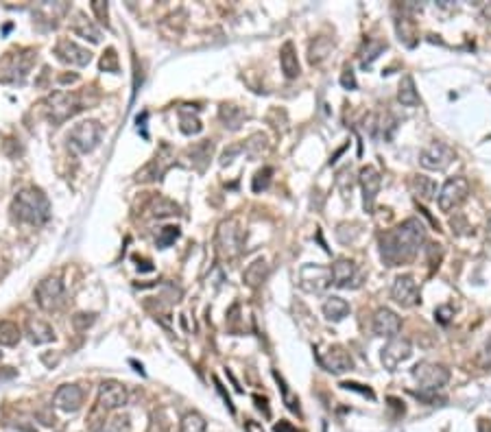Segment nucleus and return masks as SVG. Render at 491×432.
<instances>
[{
	"label": "nucleus",
	"mask_w": 491,
	"mask_h": 432,
	"mask_svg": "<svg viewBox=\"0 0 491 432\" xmlns=\"http://www.w3.org/2000/svg\"><path fill=\"white\" fill-rule=\"evenodd\" d=\"M426 240V227L417 219H406L380 236V258L387 267L411 262Z\"/></svg>",
	"instance_id": "1"
},
{
	"label": "nucleus",
	"mask_w": 491,
	"mask_h": 432,
	"mask_svg": "<svg viewBox=\"0 0 491 432\" xmlns=\"http://www.w3.org/2000/svg\"><path fill=\"white\" fill-rule=\"evenodd\" d=\"M11 212L29 225H44L51 219V201L40 188H22L14 197Z\"/></svg>",
	"instance_id": "2"
},
{
	"label": "nucleus",
	"mask_w": 491,
	"mask_h": 432,
	"mask_svg": "<svg viewBox=\"0 0 491 432\" xmlns=\"http://www.w3.org/2000/svg\"><path fill=\"white\" fill-rule=\"evenodd\" d=\"M245 249V230L236 219H227L217 230V251L223 260H234Z\"/></svg>",
	"instance_id": "3"
},
{
	"label": "nucleus",
	"mask_w": 491,
	"mask_h": 432,
	"mask_svg": "<svg viewBox=\"0 0 491 432\" xmlns=\"http://www.w3.org/2000/svg\"><path fill=\"white\" fill-rule=\"evenodd\" d=\"M33 62H35L33 51L7 53L3 59H0V83H11V86L25 83Z\"/></svg>",
	"instance_id": "4"
},
{
	"label": "nucleus",
	"mask_w": 491,
	"mask_h": 432,
	"mask_svg": "<svg viewBox=\"0 0 491 432\" xmlns=\"http://www.w3.org/2000/svg\"><path fill=\"white\" fill-rule=\"evenodd\" d=\"M103 138V125L97 120H83L68 136V147L77 153H92L101 144Z\"/></svg>",
	"instance_id": "5"
},
{
	"label": "nucleus",
	"mask_w": 491,
	"mask_h": 432,
	"mask_svg": "<svg viewBox=\"0 0 491 432\" xmlns=\"http://www.w3.org/2000/svg\"><path fill=\"white\" fill-rule=\"evenodd\" d=\"M81 99L75 92H55L46 99V114L53 125H62L68 118H73L77 112H81Z\"/></svg>",
	"instance_id": "6"
},
{
	"label": "nucleus",
	"mask_w": 491,
	"mask_h": 432,
	"mask_svg": "<svg viewBox=\"0 0 491 432\" xmlns=\"http://www.w3.org/2000/svg\"><path fill=\"white\" fill-rule=\"evenodd\" d=\"M411 374H413L415 382L419 384V389L426 391V393L441 391L448 384V380H450V371L446 367L437 365V363H428V360H424V363H417L413 367Z\"/></svg>",
	"instance_id": "7"
},
{
	"label": "nucleus",
	"mask_w": 491,
	"mask_h": 432,
	"mask_svg": "<svg viewBox=\"0 0 491 432\" xmlns=\"http://www.w3.org/2000/svg\"><path fill=\"white\" fill-rule=\"evenodd\" d=\"M467 197H470V182H467V177H463V175L452 177L439 190V197H437L439 210L441 212L457 210L459 206H463Z\"/></svg>",
	"instance_id": "8"
},
{
	"label": "nucleus",
	"mask_w": 491,
	"mask_h": 432,
	"mask_svg": "<svg viewBox=\"0 0 491 432\" xmlns=\"http://www.w3.org/2000/svg\"><path fill=\"white\" fill-rule=\"evenodd\" d=\"M297 284L304 293L319 295L332 284L330 269L321 267V264H302L297 273Z\"/></svg>",
	"instance_id": "9"
},
{
	"label": "nucleus",
	"mask_w": 491,
	"mask_h": 432,
	"mask_svg": "<svg viewBox=\"0 0 491 432\" xmlns=\"http://www.w3.org/2000/svg\"><path fill=\"white\" fill-rule=\"evenodd\" d=\"M454 158H457V153H454L450 144L435 140L419 153V164H422L426 171H446V168L454 162Z\"/></svg>",
	"instance_id": "10"
},
{
	"label": "nucleus",
	"mask_w": 491,
	"mask_h": 432,
	"mask_svg": "<svg viewBox=\"0 0 491 432\" xmlns=\"http://www.w3.org/2000/svg\"><path fill=\"white\" fill-rule=\"evenodd\" d=\"M411 356H413V345H411L409 339H404V336L389 339V343L382 347V352H380V360H382V365H385L387 371H395Z\"/></svg>",
	"instance_id": "11"
},
{
	"label": "nucleus",
	"mask_w": 491,
	"mask_h": 432,
	"mask_svg": "<svg viewBox=\"0 0 491 432\" xmlns=\"http://www.w3.org/2000/svg\"><path fill=\"white\" fill-rule=\"evenodd\" d=\"M35 302L46 312L57 310L64 304V284L59 278H46L35 288Z\"/></svg>",
	"instance_id": "12"
},
{
	"label": "nucleus",
	"mask_w": 491,
	"mask_h": 432,
	"mask_svg": "<svg viewBox=\"0 0 491 432\" xmlns=\"http://www.w3.org/2000/svg\"><path fill=\"white\" fill-rule=\"evenodd\" d=\"M358 184L363 188V208L367 214H371L376 208L378 192L382 188V175L376 166H365L361 168V173H358Z\"/></svg>",
	"instance_id": "13"
},
{
	"label": "nucleus",
	"mask_w": 491,
	"mask_h": 432,
	"mask_svg": "<svg viewBox=\"0 0 491 432\" xmlns=\"http://www.w3.org/2000/svg\"><path fill=\"white\" fill-rule=\"evenodd\" d=\"M391 297L393 302L402 308H413L419 304V284L411 273L398 275L391 286Z\"/></svg>",
	"instance_id": "14"
},
{
	"label": "nucleus",
	"mask_w": 491,
	"mask_h": 432,
	"mask_svg": "<svg viewBox=\"0 0 491 432\" xmlns=\"http://www.w3.org/2000/svg\"><path fill=\"white\" fill-rule=\"evenodd\" d=\"M319 365L326 369L328 374L341 376L345 371L354 369V360L343 345H332V347H328V352H323L319 356Z\"/></svg>",
	"instance_id": "15"
},
{
	"label": "nucleus",
	"mask_w": 491,
	"mask_h": 432,
	"mask_svg": "<svg viewBox=\"0 0 491 432\" xmlns=\"http://www.w3.org/2000/svg\"><path fill=\"white\" fill-rule=\"evenodd\" d=\"M127 387L118 380H103L99 387V406L103 411H114L127 404Z\"/></svg>",
	"instance_id": "16"
},
{
	"label": "nucleus",
	"mask_w": 491,
	"mask_h": 432,
	"mask_svg": "<svg viewBox=\"0 0 491 432\" xmlns=\"http://www.w3.org/2000/svg\"><path fill=\"white\" fill-rule=\"evenodd\" d=\"M330 278L332 284L339 288H358L361 286V273H358L356 264L347 258H339L337 262L332 264L330 269Z\"/></svg>",
	"instance_id": "17"
},
{
	"label": "nucleus",
	"mask_w": 491,
	"mask_h": 432,
	"mask_svg": "<svg viewBox=\"0 0 491 432\" xmlns=\"http://www.w3.org/2000/svg\"><path fill=\"white\" fill-rule=\"evenodd\" d=\"M371 328H374L376 336H382V339H395L402 330V319L395 315L391 308H378L374 321H371Z\"/></svg>",
	"instance_id": "18"
},
{
	"label": "nucleus",
	"mask_w": 491,
	"mask_h": 432,
	"mask_svg": "<svg viewBox=\"0 0 491 432\" xmlns=\"http://www.w3.org/2000/svg\"><path fill=\"white\" fill-rule=\"evenodd\" d=\"M83 404V391L77 384H64L53 395V406L64 413H77Z\"/></svg>",
	"instance_id": "19"
},
{
	"label": "nucleus",
	"mask_w": 491,
	"mask_h": 432,
	"mask_svg": "<svg viewBox=\"0 0 491 432\" xmlns=\"http://www.w3.org/2000/svg\"><path fill=\"white\" fill-rule=\"evenodd\" d=\"M55 55L62 59L64 64H70V66H88L90 59H92V53L88 48H83L75 42L70 40H62L57 46H55Z\"/></svg>",
	"instance_id": "20"
},
{
	"label": "nucleus",
	"mask_w": 491,
	"mask_h": 432,
	"mask_svg": "<svg viewBox=\"0 0 491 432\" xmlns=\"http://www.w3.org/2000/svg\"><path fill=\"white\" fill-rule=\"evenodd\" d=\"M166 149L169 147H162V153H158L145 168H142V171H138V177H136L138 182H158V179H162V175L169 171V166L173 164L171 155H166L164 158Z\"/></svg>",
	"instance_id": "21"
},
{
	"label": "nucleus",
	"mask_w": 491,
	"mask_h": 432,
	"mask_svg": "<svg viewBox=\"0 0 491 432\" xmlns=\"http://www.w3.org/2000/svg\"><path fill=\"white\" fill-rule=\"evenodd\" d=\"M280 66L286 79H297L302 68H299V59H297V48L293 42H284L280 48Z\"/></svg>",
	"instance_id": "22"
},
{
	"label": "nucleus",
	"mask_w": 491,
	"mask_h": 432,
	"mask_svg": "<svg viewBox=\"0 0 491 432\" xmlns=\"http://www.w3.org/2000/svg\"><path fill=\"white\" fill-rule=\"evenodd\" d=\"M70 29H73V33H77L79 38H86L94 44H99L101 42V31L99 27L94 24L92 20H88L86 14H81V11H77L75 14V20L70 22Z\"/></svg>",
	"instance_id": "23"
},
{
	"label": "nucleus",
	"mask_w": 491,
	"mask_h": 432,
	"mask_svg": "<svg viewBox=\"0 0 491 432\" xmlns=\"http://www.w3.org/2000/svg\"><path fill=\"white\" fill-rule=\"evenodd\" d=\"M267 278H269V264H267L265 258L254 260V262H251L249 267L245 269V273H243V282H245L249 288H260L262 284L267 282Z\"/></svg>",
	"instance_id": "24"
},
{
	"label": "nucleus",
	"mask_w": 491,
	"mask_h": 432,
	"mask_svg": "<svg viewBox=\"0 0 491 432\" xmlns=\"http://www.w3.org/2000/svg\"><path fill=\"white\" fill-rule=\"evenodd\" d=\"M321 310H323V317H326L328 321L339 323V321H343L347 315H350V304H347L343 297L332 295V297L326 299V302H323Z\"/></svg>",
	"instance_id": "25"
},
{
	"label": "nucleus",
	"mask_w": 491,
	"mask_h": 432,
	"mask_svg": "<svg viewBox=\"0 0 491 432\" xmlns=\"http://www.w3.org/2000/svg\"><path fill=\"white\" fill-rule=\"evenodd\" d=\"M219 118H221V123L230 131H238V129H241V125L245 123L247 112L243 110V107L234 105V103H223L221 110H219Z\"/></svg>",
	"instance_id": "26"
},
{
	"label": "nucleus",
	"mask_w": 491,
	"mask_h": 432,
	"mask_svg": "<svg viewBox=\"0 0 491 432\" xmlns=\"http://www.w3.org/2000/svg\"><path fill=\"white\" fill-rule=\"evenodd\" d=\"M411 192L422 201H433L437 197V184L426 175H413L409 182Z\"/></svg>",
	"instance_id": "27"
},
{
	"label": "nucleus",
	"mask_w": 491,
	"mask_h": 432,
	"mask_svg": "<svg viewBox=\"0 0 491 432\" xmlns=\"http://www.w3.org/2000/svg\"><path fill=\"white\" fill-rule=\"evenodd\" d=\"M398 101L404 105V107H417L422 105V99H419V92H417V86H415V79L411 75H404L400 86H398Z\"/></svg>",
	"instance_id": "28"
},
{
	"label": "nucleus",
	"mask_w": 491,
	"mask_h": 432,
	"mask_svg": "<svg viewBox=\"0 0 491 432\" xmlns=\"http://www.w3.org/2000/svg\"><path fill=\"white\" fill-rule=\"evenodd\" d=\"M271 149V142L265 134H254L249 136L247 142H243V153L249 160H260L262 155H267Z\"/></svg>",
	"instance_id": "29"
},
{
	"label": "nucleus",
	"mask_w": 491,
	"mask_h": 432,
	"mask_svg": "<svg viewBox=\"0 0 491 432\" xmlns=\"http://www.w3.org/2000/svg\"><path fill=\"white\" fill-rule=\"evenodd\" d=\"M27 334H29L31 343H35V345L51 343V341L55 339L53 328L49 326V323L40 321V319H29V323H27Z\"/></svg>",
	"instance_id": "30"
},
{
	"label": "nucleus",
	"mask_w": 491,
	"mask_h": 432,
	"mask_svg": "<svg viewBox=\"0 0 491 432\" xmlns=\"http://www.w3.org/2000/svg\"><path fill=\"white\" fill-rule=\"evenodd\" d=\"M332 48H334V42L330 38H315V42H310V48H308L310 64H313V66L323 64L330 57Z\"/></svg>",
	"instance_id": "31"
},
{
	"label": "nucleus",
	"mask_w": 491,
	"mask_h": 432,
	"mask_svg": "<svg viewBox=\"0 0 491 432\" xmlns=\"http://www.w3.org/2000/svg\"><path fill=\"white\" fill-rule=\"evenodd\" d=\"M387 51V42H380V40H369L363 48V53H361V66L365 70H369L371 66H374L376 59Z\"/></svg>",
	"instance_id": "32"
},
{
	"label": "nucleus",
	"mask_w": 491,
	"mask_h": 432,
	"mask_svg": "<svg viewBox=\"0 0 491 432\" xmlns=\"http://www.w3.org/2000/svg\"><path fill=\"white\" fill-rule=\"evenodd\" d=\"M212 151H214V144H212L210 140H203V142L195 144V147L188 151V155L193 158L195 164H199V166H197L199 171H203V168H206V164H208V160L212 158Z\"/></svg>",
	"instance_id": "33"
},
{
	"label": "nucleus",
	"mask_w": 491,
	"mask_h": 432,
	"mask_svg": "<svg viewBox=\"0 0 491 432\" xmlns=\"http://www.w3.org/2000/svg\"><path fill=\"white\" fill-rule=\"evenodd\" d=\"M20 328L14 321H0V345L5 347H14L20 341Z\"/></svg>",
	"instance_id": "34"
},
{
	"label": "nucleus",
	"mask_w": 491,
	"mask_h": 432,
	"mask_svg": "<svg viewBox=\"0 0 491 432\" xmlns=\"http://www.w3.org/2000/svg\"><path fill=\"white\" fill-rule=\"evenodd\" d=\"M151 214L155 216V219H164V216L179 214V206L173 203L171 199L158 197V199H153V203H151Z\"/></svg>",
	"instance_id": "35"
},
{
	"label": "nucleus",
	"mask_w": 491,
	"mask_h": 432,
	"mask_svg": "<svg viewBox=\"0 0 491 432\" xmlns=\"http://www.w3.org/2000/svg\"><path fill=\"white\" fill-rule=\"evenodd\" d=\"M273 378H275V382L280 384V391H282V398H284L286 408H289L291 413H297V415H299V398L289 389V384H286V380L278 374V371H273Z\"/></svg>",
	"instance_id": "36"
},
{
	"label": "nucleus",
	"mask_w": 491,
	"mask_h": 432,
	"mask_svg": "<svg viewBox=\"0 0 491 432\" xmlns=\"http://www.w3.org/2000/svg\"><path fill=\"white\" fill-rule=\"evenodd\" d=\"M179 129H182V134H186V136H197V134H201L203 125H201V120L197 116L186 114L182 110L179 112Z\"/></svg>",
	"instance_id": "37"
},
{
	"label": "nucleus",
	"mask_w": 491,
	"mask_h": 432,
	"mask_svg": "<svg viewBox=\"0 0 491 432\" xmlns=\"http://www.w3.org/2000/svg\"><path fill=\"white\" fill-rule=\"evenodd\" d=\"M208 428V422L206 417L199 415V413H186L184 419H182V432H206Z\"/></svg>",
	"instance_id": "38"
},
{
	"label": "nucleus",
	"mask_w": 491,
	"mask_h": 432,
	"mask_svg": "<svg viewBox=\"0 0 491 432\" xmlns=\"http://www.w3.org/2000/svg\"><path fill=\"white\" fill-rule=\"evenodd\" d=\"M395 27H398V35L406 46H415L411 40V38H415V22L409 16L402 14V18H398V22H395Z\"/></svg>",
	"instance_id": "39"
},
{
	"label": "nucleus",
	"mask_w": 491,
	"mask_h": 432,
	"mask_svg": "<svg viewBox=\"0 0 491 432\" xmlns=\"http://www.w3.org/2000/svg\"><path fill=\"white\" fill-rule=\"evenodd\" d=\"M354 173H352V168L350 166H345L341 168V171L337 173V188L341 190V195L347 199V197H352V188H354Z\"/></svg>",
	"instance_id": "40"
},
{
	"label": "nucleus",
	"mask_w": 491,
	"mask_h": 432,
	"mask_svg": "<svg viewBox=\"0 0 491 432\" xmlns=\"http://www.w3.org/2000/svg\"><path fill=\"white\" fill-rule=\"evenodd\" d=\"M271 177H273V168L271 166H262L260 171L254 175V182H251V190L254 192H262L271 186Z\"/></svg>",
	"instance_id": "41"
},
{
	"label": "nucleus",
	"mask_w": 491,
	"mask_h": 432,
	"mask_svg": "<svg viewBox=\"0 0 491 432\" xmlns=\"http://www.w3.org/2000/svg\"><path fill=\"white\" fill-rule=\"evenodd\" d=\"M177 238H179V227L169 225V227H162L160 234H158V238H155V243H158L160 249H166V247H171Z\"/></svg>",
	"instance_id": "42"
},
{
	"label": "nucleus",
	"mask_w": 491,
	"mask_h": 432,
	"mask_svg": "<svg viewBox=\"0 0 491 432\" xmlns=\"http://www.w3.org/2000/svg\"><path fill=\"white\" fill-rule=\"evenodd\" d=\"M101 70H105V72H118V70H121V68H118V55H116L114 48H107V53L103 55Z\"/></svg>",
	"instance_id": "43"
},
{
	"label": "nucleus",
	"mask_w": 491,
	"mask_h": 432,
	"mask_svg": "<svg viewBox=\"0 0 491 432\" xmlns=\"http://www.w3.org/2000/svg\"><path fill=\"white\" fill-rule=\"evenodd\" d=\"M131 428V422H129V417L127 415H118L114 417L110 426H107V432H129Z\"/></svg>",
	"instance_id": "44"
},
{
	"label": "nucleus",
	"mask_w": 491,
	"mask_h": 432,
	"mask_svg": "<svg viewBox=\"0 0 491 432\" xmlns=\"http://www.w3.org/2000/svg\"><path fill=\"white\" fill-rule=\"evenodd\" d=\"M341 86L345 90H356L358 88V81H356V75H354V70L352 68H345L341 72Z\"/></svg>",
	"instance_id": "45"
},
{
	"label": "nucleus",
	"mask_w": 491,
	"mask_h": 432,
	"mask_svg": "<svg viewBox=\"0 0 491 432\" xmlns=\"http://www.w3.org/2000/svg\"><path fill=\"white\" fill-rule=\"evenodd\" d=\"M341 389H345V391H356V393L365 395V398L374 400V391H371V389H365L363 384H358V382H341Z\"/></svg>",
	"instance_id": "46"
},
{
	"label": "nucleus",
	"mask_w": 491,
	"mask_h": 432,
	"mask_svg": "<svg viewBox=\"0 0 491 432\" xmlns=\"http://www.w3.org/2000/svg\"><path fill=\"white\" fill-rule=\"evenodd\" d=\"M238 153H243V144H234V147L225 149V153L221 155V166H230Z\"/></svg>",
	"instance_id": "47"
},
{
	"label": "nucleus",
	"mask_w": 491,
	"mask_h": 432,
	"mask_svg": "<svg viewBox=\"0 0 491 432\" xmlns=\"http://www.w3.org/2000/svg\"><path fill=\"white\" fill-rule=\"evenodd\" d=\"M435 317H437V321H439V323H443V326H446V323H450V321H452V317H454V310H452L450 306H439V308L435 310Z\"/></svg>",
	"instance_id": "48"
},
{
	"label": "nucleus",
	"mask_w": 491,
	"mask_h": 432,
	"mask_svg": "<svg viewBox=\"0 0 491 432\" xmlns=\"http://www.w3.org/2000/svg\"><path fill=\"white\" fill-rule=\"evenodd\" d=\"M92 11H94V14H97L99 22L105 24V27H107V3H101V0H94V3H92Z\"/></svg>",
	"instance_id": "49"
},
{
	"label": "nucleus",
	"mask_w": 491,
	"mask_h": 432,
	"mask_svg": "<svg viewBox=\"0 0 491 432\" xmlns=\"http://www.w3.org/2000/svg\"><path fill=\"white\" fill-rule=\"evenodd\" d=\"M481 367L483 369H491V336H489L487 343L483 345V350H481Z\"/></svg>",
	"instance_id": "50"
},
{
	"label": "nucleus",
	"mask_w": 491,
	"mask_h": 432,
	"mask_svg": "<svg viewBox=\"0 0 491 432\" xmlns=\"http://www.w3.org/2000/svg\"><path fill=\"white\" fill-rule=\"evenodd\" d=\"M73 323H75V328L77 330H86L88 326H92L94 323V315H75V319H73Z\"/></svg>",
	"instance_id": "51"
},
{
	"label": "nucleus",
	"mask_w": 491,
	"mask_h": 432,
	"mask_svg": "<svg viewBox=\"0 0 491 432\" xmlns=\"http://www.w3.org/2000/svg\"><path fill=\"white\" fill-rule=\"evenodd\" d=\"M254 402H256V408H258V411L265 413V417H269V415H271V408H269V402H267V398H260V395H254Z\"/></svg>",
	"instance_id": "52"
},
{
	"label": "nucleus",
	"mask_w": 491,
	"mask_h": 432,
	"mask_svg": "<svg viewBox=\"0 0 491 432\" xmlns=\"http://www.w3.org/2000/svg\"><path fill=\"white\" fill-rule=\"evenodd\" d=\"M245 432H265L260 422H254V419H247L245 422Z\"/></svg>",
	"instance_id": "53"
},
{
	"label": "nucleus",
	"mask_w": 491,
	"mask_h": 432,
	"mask_svg": "<svg viewBox=\"0 0 491 432\" xmlns=\"http://www.w3.org/2000/svg\"><path fill=\"white\" fill-rule=\"evenodd\" d=\"M275 432H297V428L291 422H280L275 424Z\"/></svg>",
	"instance_id": "54"
},
{
	"label": "nucleus",
	"mask_w": 491,
	"mask_h": 432,
	"mask_svg": "<svg viewBox=\"0 0 491 432\" xmlns=\"http://www.w3.org/2000/svg\"><path fill=\"white\" fill-rule=\"evenodd\" d=\"M478 432H491V422H489V419H478Z\"/></svg>",
	"instance_id": "55"
},
{
	"label": "nucleus",
	"mask_w": 491,
	"mask_h": 432,
	"mask_svg": "<svg viewBox=\"0 0 491 432\" xmlns=\"http://www.w3.org/2000/svg\"><path fill=\"white\" fill-rule=\"evenodd\" d=\"M483 16H485L487 20H491V3L483 7Z\"/></svg>",
	"instance_id": "56"
},
{
	"label": "nucleus",
	"mask_w": 491,
	"mask_h": 432,
	"mask_svg": "<svg viewBox=\"0 0 491 432\" xmlns=\"http://www.w3.org/2000/svg\"><path fill=\"white\" fill-rule=\"evenodd\" d=\"M487 240L491 243V219H489V223H487Z\"/></svg>",
	"instance_id": "57"
}]
</instances>
